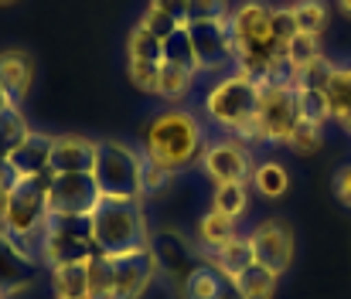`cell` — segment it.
<instances>
[{
	"mask_svg": "<svg viewBox=\"0 0 351 299\" xmlns=\"http://www.w3.org/2000/svg\"><path fill=\"white\" fill-rule=\"evenodd\" d=\"M164 62H167V65H181V68L198 72V55H195V44H191L188 27H178V31L164 41ZM198 75H202V72H198Z\"/></svg>",
	"mask_w": 351,
	"mask_h": 299,
	"instance_id": "obj_30",
	"label": "cell"
},
{
	"mask_svg": "<svg viewBox=\"0 0 351 299\" xmlns=\"http://www.w3.org/2000/svg\"><path fill=\"white\" fill-rule=\"evenodd\" d=\"M269 31L273 38L287 48V41L297 34V17H293V7H269Z\"/></svg>",
	"mask_w": 351,
	"mask_h": 299,
	"instance_id": "obj_35",
	"label": "cell"
},
{
	"mask_svg": "<svg viewBox=\"0 0 351 299\" xmlns=\"http://www.w3.org/2000/svg\"><path fill=\"white\" fill-rule=\"evenodd\" d=\"M215 299H242V293H239V286H235V279H229V276H222V286H219V293H215Z\"/></svg>",
	"mask_w": 351,
	"mask_h": 299,
	"instance_id": "obj_42",
	"label": "cell"
},
{
	"mask_svg": "<svg viewBox=\"0 0 351 299\" xmlns=\"http://www.w3.org/2000/svg\"><path fill=\"white\" fill-rule=\"evenodd\" d=\"M293 17H297V31H307V34H317V38L328 31V21H331L328 3H321V0L293 3Z\"/></svg>",
	"mask_w": 351,
	"mask_h": 299,
	"instance_id": "obj_31",
	"label": "cell"
},
{
	"mask_svg": "<svg viewBox=\"0 0 351 299\" xmlns=\"http://www.w3.org/2000/svg\"><path fill=\"white\" fill-rule=\"evenodd\" d=\"M0 86L21 109L34 89V62L27 51H0Z\"/></svg>",
	"mask_w": 351,
	"mask_h": 299,
	"instance_id": "obj_16",
	"label": "cell"
},
{
	"mask_svg": "<svg viewBox=\"0 0 351 299\" xmlns=\"http://www.w3.org/2000/svg\"><path fill=\"white\" fill-rule=\"evenodd\" d=\"M324 55H321V38L317 34H307V31H297L287 48H283V62H287V72H290V82H297L311 65H317Z\"/></svg>",
	"mask_w": 351,
	"mask_h": 299,
	"instance_id": "obj_19",
	"label": "cell"
},
{
	"mask_svg": "<svg viewBox=\"0 0 351 299\" xmlns=\"http://www.w3.org/2000/svg\"><path fill=\"white\" fill-rule=\"evenodd\" d=\"M126 65H164V41L143 24H133L126 34Z\"/></svg>",
	"mask_w": 351,
	"mask_h": 299,
	"instance_id": "obj_22",
	"label": "cell"
},
{
	"mask_svg": "<svg viewBox=\"0 0 351 299\" xmlns=\"http://www.w3.org/2000/svg\"><path fill=\"white\" fill-rule=\"evenodd\" d=\"M297 89V112H300V122L307 126H317L324 129L331 122V105L321 86H293Z\"/></svg>",
	"mask_w": 351,
	"mask_h": 299,
	"instance_id": "obj_26",
	"label": "cell"
},
{
	"mask_svg": "<svg viewBox=\"0 0 351 299\" xmlns=\"http://www.w3.org/2000/svg\"><path fill=\"white\" fill-rule=\"evenodd\" d=\"M150 7L164 10V14L174 17L181 27H188V21H191V0H150Z\"/></svg>",
	"mask_w": 351,
	"mask_h": 299,
	"instance_id": "obj_39",
	"label": "cell"
},
{
	"mask_svg": "<svg viewBox=\"0 0 351 299\" xmlns=\"http://www.w3.org/2000/svg\"><path fill=\"white\" fill-rule=\"evenodd\" d=\"M195 79H198V72L164 62V65H160V79H157V99L171 102V105H181V102L191 96Z\"/></svg>",
	"mask_w": 351,
	"mask_h": 299,
	"instance_id": "obj_23",
	"label": "cell"
},
{
	"mask_svg": "<svg viewBox=\"0 0 351 299\" xmlns=\"http://www.w3.org/2000/svg\"><path fill=\"white\" fill-rule=\"evenodd\" d=\"M174 181H178L174 170H164V167H157V164H150V160L143 157V177H140L143 198H160V194H167V191L174 187Z\"/></svg>",
	"mask_w": 351,
	"mask_h": 299,
	"instance_id": "obj_33",
	"label": "cell"
},
{
	"mask_svg": "<svg viewBox=\"0 0 351 299\" xmlns=\"http://www.w3.org/2000/svg\"><path fill=\"white\" fill-rule=\"evenodd\" d=\"M113 262V299H143L150 293V286L157 283V259L150 248L143 252H130L117 255Z\"/></svg>",
	"mask_w": 351,
	"mask_h": 299,
	"instance_id": "obj_13",
	"label": "cell"
},
{
	"mask_svg": "<svg viewBox=\"0 0 351 299\" xmlns=\"http://www.w3.org/2000/svg\"><path fill=\"white\" fill-rule=\"evenodd\" d=\"M140 24H143V27H147V31H150L154 38H160V41H167V38H171V34H174V31L181 27V24H178L174 17H167L164 10H157V7H150V3H147V10H143Z\"/></svg>",
	"mask_w": 351,
	"mask_h": 299,
	"instance_id": "obj_37",
	"label": "cell"
},
{
	"mask_svg": "<svg viewBox=\"0 0 351 299\" xmlns=\"http://www.w3.org/2000/svg\"><path fill=\"white\" fill-rule=\"evenodd\" d=\"M205 146H208V129L184 105H167L157 116H150V122L143 126V136H140V153L150 164L174 170V174L198 167Z\"/></svg>",
	"mask_w": 351,
	"mask_h": 299,
	"instance_id": "obj_1",
	"label": "cell"
},
{
	"mask_svg": "<svg viewBox=\"0 0 351 299\" xmlns=\"http://www.w3.org/2000/svg\"><path fill=\"white\" fill-rule=\"evenodd\" d=\"M93 167H96V140L79 133L55 136L51 174H93Z\"/></svg>",
	"mask_w": 351,
	"mask_h": 299,
	"instance_id": "obj_15",
	"label": "cell"
},
{
	"mask_svg": "<svg viewBox=\"0 0 351 299\" xmlns=\"http://www.w3.org/2000/svg\"><path fill=\"white\" fill-rule=\"evenodd\" d=\"M38 248H41L45 269L93 262L99 255L96 238H93V218H48Z\"/></svg>",
	"mask_w": 351,
	"mask_h": 299,
	"instance_id": "obj_5",
	"label": "cell"
},
{
	"mask_svg": "<svg viewBox=\"0 0 351 299\" xmlns=\"http://www.w3.org/2000/svg\"><path fill=\"white\" fill-rule=\"evenodd\" d=\"M150 252H154V259H157L160 279L171 286V293L178 299L184 293L188 279L205 265V255H202L198 242L188 238V235H184L181 228H174V224L154 228V235H150Z\"/></svg>",
	"mask_w": 351,
	"mask_h": 299,
	"instance_id": "obj_6",
	"label": "cell"
},
{
	"mask_svg": "<svg viewBox=\"0 0 351 299\" xmlns=\"http://www.w3.org/2000/svg\"><path fill=\"white\" fill-rule=\"evenodd\" d=\"M51 289H55V299H93L89 296V262L51 269Z\"/></svg>",
	"mask_w": 351,
	"mask_h": 299,
	"instance_id": "obj_24",
	"label": "cell"
},
{
	"mask_svg": "<svg viewBox=\"0 0 351 299\" xmlns=\"http://www.w3.org/2000/svg\"><path fill=\"white\" fill-rule=\"evenodd\" d=\"M212 207L226 218H242L249 211V184H219L212 187Z\"/></svg>",
	"mask_w": 351,
	"mask_h": 299,
	"instance_id": "obj_29",
	"label": "cell"
},
{
	"mask_svg": "<svg viewBox=\"0 0 351 299\" xmlns=\"http://www.w3.org/2000/svg\"><path fill=\"white\" fill-rule=\"evenodd\" d=\"M51 150H55V136L31 129L24 136V143L3 160V167L14 174V181H38V177H51Z\"/></svg>",
	"mask_w": 351,
	"mask_h": 299,
	"instance_id": "obj_14",
	"label": "cell"
},
{
	"mask_svg": "<svg viewBox=\"0 0 351 299\" xmlns=\"http://www.w3.org/2000/svg\"><path fill=\"white\" fill-rule=\"evenodd\" d=\"M219 286H222V272H219V269H212V265L205 262V265L188 279V286H184L181 299H215Z\"/></svg>",
	"mask_w": 351,
	"mask_h": 299,
	"instance_id": "obj_32",
	"label": "cell"
},
{
	"mask_svg": "<svg viewBox=\"0 0 351 299\" xmlns=\"http://www.w3.org/2000/svg\"><path fill=\"white\" fill-rule=\"evenodd\" d=\"M229 14L232 0H191V21H229Z\"/></svg>",
	"mask_w": 351,
	"mask_h": 299,
	"instance_id": "obj_38",
	"label": "cell"
},
{
	"mask_svg": "<svg viewBox=\"0 0 351 299\" xmlns=\"http://www.w3.org/2000/svg\"><path fill=\"white\" fill-rule=\"evenodd\" d=\"M27 133H31V122H27L24 109H3L0 112V164L24 143Z\"/></svg>",
	"mask_w": 351,
	"mask_h": 299,
	"instance_id": "obj_27",
	"label": "cell"
},
{
	"mask_svg": "<svg viewBox=\"0 0 351 299\" xmlns=\"http://www.w3.org/2000/svg\"><path fill=\"white\" fill-rule=\"evenodd\" d=\"M3 109H17V105L10 102V96H7V92H3V86H0V112H3Z\"/></svg>",
	"mask_w": 351,
	"mask_h": 299,
	"instance_id": "obj_43",
	"label": "cell"
},
{
	"mask_svg": "<svg viewBox=\"0 0 351 299\" xmlns=\"http://www.w3.org/2000/svg\"><path fill=\"white\" fill-rule=\"evenodd\" d=\"M99 200L103 194L93 174H51L45 184L48 218H93Z\"/></svg>",
	"mask_w": 351,
	"mask_h": 299,
	"instance_id": "obj_9",
	"label": "cell"
},
{
	"mask_svg": "<svg viewBox=\"0 0 351 299\" xmlns=\"http://www.w3.org/2000/svg\"><path fill=\"white\" fill-rule=\"evenodd\" d=\"M150 235H154V228L147 221L143 200L103 198L99 207L93 211V238H96L99 255H106V259L150 248Z\"/></svg>",
	"mask_w": 351,
	"mask_h": 299,
	"instance_id": "obj_2",
	"label": "cell"
},
{
	"mask_svg": "<svg viewBox=\"0 0 351 299\" xmlns=\"http://www.w3.org/2000/svg\"><path fill=\"white\" fill-rule=\"evenodd\" d=\"M188 34L202 75H222L226 68H235V38L229 21H191Z\"/></svg>",
	"mask_w": 351,
	"mask_h": 299,
	"instance_id": "obj_12",
	"label": "cell"
},
{
	"mask_svg": "<svg viewBox=\"0 0 351 299\" xmlns=\"http://www.w3.org/2000/svg\"><path fill=\"white\" fill-rule=\"evenodd\" d=\"M249 187L266 200H280L290 191V170L280 164V160H256L252 167V177H249Z\"/></svg>",
	"mask_w": 351,
	"mask_h": 299,
	"instance_id": "obj_20",
	"label": "cell"
},
{
	"mask_svg": "<svg viewBox=\"0 0 351 299\" xmlns=\"http://www.w3.org/2000/svg\"><path fill=\"white\" fill-rule=\"evenodd\" d=\"M245 238H249V248H252V265L266 269V272L276 276V279H283V276L290 272L297 245H293V231H290L283 221L266 218V221H259Z\"/></svg>",
	"mask_w": 351,
	"mask_h": 299,
	"instance_id": "obj_11",
	"label": "cell"
},
{
	"mask_svg": "<svg viewBox=\"0 0 351 299\" xmlns=\"http://www.w3.org/2000/svg\"><path fill=\"white\" fill-rule=\"evenodd\" d=\"M321 146H324V129L300 122V126H297V133H293V140H290V150H293V153H300V157H311V153H317Z\"/></svg>",
	"mask_w": 351,
	"mask_h": 299,
	"instance_id": "obj_36",
	"label": "cell"
},
{
	"mask_svg": "<svg viewBox=\"0 0 351 299\" xmlns=\"http://www.w3.org/2000/svg\"><path fill=\"white\" fill-rule=\"evenodd\" d=\"M0 299H7V293H3V286H0Z\"/></svg>",
	"mask_w": 351,
	"mask_h": 299,
	"instance_id": "obj_46",
	"label": "cell"
},
{
	"mask_svg": "<svg viewBox=\"0 0 351 299\" xmlns=\"http://www.w3.org/2000/svg\"><path fill=\"white\" fill-rule=\"evenodd\" d=\"M0 286H3V293L7 299H17L24 296L31 286H34V276H31V269L0 242Z\"/></svg>",
	"mask_w": 351,
	"mask_h": 299,
	"instance_id": "obj_25",
	"label": "cell"
},
{
	"mask_svg": "<svg viewBox=\"0 0 351 299\" xmlns=\"http://www.w3.org/2000/svg\"><path fill=\"white\" fill-rule=\"evenodd\" d=\"M331 191H335V198H338V204H341V207H348V211H351V164H345V167H338V170H335Z\"/></svg>",
	"mask_w": 351,
	"mask_h": 299,
	"instance_id": "obj_40",
	"label": "cell"
},
{
	"mask_svg": "<svg viewBox=\"0 0 351 299\" xmlns=\"http://www.w3.org/2000/svg\"><path fill=\"white\" fill-rule=\"evenodd\" d=\"M45 184H48V177L14 181L7 211H3V218H0V224L7 228V235H14L17 242H24V245H31V248L41 245V231H45V224H48ZM38 255H41V248H38Z\"/></svg>",
	"mask_w": 351,
	"mask_h": 299,
	"instance_id": "obj_8",
	"label": "cell"
},
{
	"mask_svg": "<svg viewBox=\"0 0 351 299\" xmlns=\"http://www.w3.org/2000/svg\"><path fill=\"white\" fill-rule=\"evenodd\" d=\"M235 286H239L242 299H276V286H280V279H276V276H269V272H266V269H259V265H249L245 272H239V276H235Z\"/></svg>",
	"mask_w": 351,
	"mask_h": 299,
	"instance_id": "obj_28",
	"label": "cell"
},
{
	"mask_svg": "<svg viewBox=\"0 0 351 299\" xmlns=\"http://www.w3.org/2000/svg\"><path fill=\"white\" fill-rule=\"evenodd\" d=\"M89 296L113 299V262L106 255H96L89 262Z\"/></svg>",
	"mask_w": 351,
	"mask_h": 299,
	"instance_id": "obj_34",
	"label": "cell"
},
{
	"mask_svg": "<svg viewBox=\"0 0 351 299\" xmlns=\"http://www.w3.org/2000/svg\"><path fill=\"white\" fill-rule=\"evenodd\" d=\"M202 255H205V262H208L212 269H219V272L229 276V279H235L239 272H245V269L252 265V248H249V238H245V235L232 238V242L222 245L219 252H202Z\"/></svg>",
	"mask_w": 351,
	"mask_h": 299,
	"instance_id": "obj_21",
	"label": "cell"
},
{
	"mask_svg": "<svg viewBox=\"0 0 351 299\" xmlns=\"http://www.w3.org/2000/svg\"><path fill=\"white\" fill-rule=\"evenodd\" d=\"M256 102H259V82H252L249 75L232 68L229 75H219L208 86V92L202 99V109H205L208 122H215L222 133L235 136L245 122H252Z\"/></svg>",
	"mask_w": 351,
	"mask_h": 299,
	"instance_id": "obj_4",
	"label": "cell"
},
{
	"mask_svg": "<svg viewBox=\"0 0 351 299\" xmlns=\"http://www.w3.org/2000/svg\"><path fill=\"white\" fill-rule=\"evenodd\" d=\"M93 177L99 184L103 198L117 200H143V153L133 143L123 140H96V167Z\"/></svg>",
	"mask_w": 351,
	"mask_h": 299,
	"instance_id": "obj_3",
	"label": "cell"
},
{
	"mask_svg": "<svg viewBox=\"0 0 351 299\" xmlns=\"http://www.w3.org/2000/svg\"><path fill=\"white\" fill-rule=\"evenodd\" d=\"M232 238H239V224H235V218L219 214L215 207H208V211L198 218V224H195V242H198L202 252H219V248L229 245Z\"/></svg>",
	"mask_w": 351,
	"mask_h": 299,
	"instance_id": "obj_18",
	"label": "cell"
},
{
	"mask_svg": "<svg viewBox=\"0 0 351 299\" xmlns=\"http://www.w3.org/2000/svg\"><path fill=\"white\" fill-rule=\"evenodd\" d=\"M256 126L263 146H290L300 112H297V89L290 82H263L256 102Z\"/></svg>",
	"mask_w": 351,
	"mask_h": 299,
	"instance_id": "obj_7",
	"label": "cell"
},
{
	"mask_svg": "<svg viewBox=\"0 0 351 299\" xmlns=\"http://www.w3.org/2000/svg\"><path fill=\"white\" fill-rule=\"evenodd\" d=\"M10 191H14V174L0 164V218L7 211V200H10Z\"/></svg>",
	"mask_w": 351,
	"mask_h": 299,
	"instance_id": "obj_41",
	"label": "cell"
},
{
	"mask_svg": "<svg viewBox=\"0 0 351 299\" xmlns=\"http://www.w3.org/2000/svg\"><path fill=\"white\" fill-rule=\"evenodd\" d=\"M338 7H341V14H348L351 17V0H338Z\"/></svg>",
	"mask_w": 351,
	"mask_h": 299,
	"instance_id": "obj_44",
	"label": "cell"
},
{
	"mask_svg": "<svg viewBox=\"0 0 351 299\" xmlns=\"http://www.w3.org/2000/svg\"><path fill=\"white\" fill-rule=\"evenodd\" d=\"M198 167H202V174L208 177L212 187H219V184H249L256 157H252V146H245L242 140L222 136V140H208Z\"/></svg>",
	"mask_w": 351,
	"mask_h": 299,
	"instance_id": "obj_10",
	"label": "cell"
},
{
	"mask_svg": "<svg viewBox=\"0 0 351 299\" xmlns=\"http://www.w3.org/2000/svg\"><path fill=\"white\" fill-rule=\"evenodd\" d=\"M324 96L331 105V119L351 136V65H335L328 68L324 79Z\"/></svg>",
	"mask_w": 351,
	"mask_h": 299,
	"instance_id": "obj_17",
	"label": "cell"
},
{
	"mask_svg": "<svg viewBox=\"0 0 351 299\" xmlns=\"http://www.w3.org/2000/svg\"><path fill=\"white\" fill-rule=\"evenodd\" d=\"M10 3H17V0H0V7H10Z\"/></svg>",
	"mask_w": 351,
	"mask_h": 299,
	"instance_id": "obj_45",
	"label": "cell"
}]
</instances>
